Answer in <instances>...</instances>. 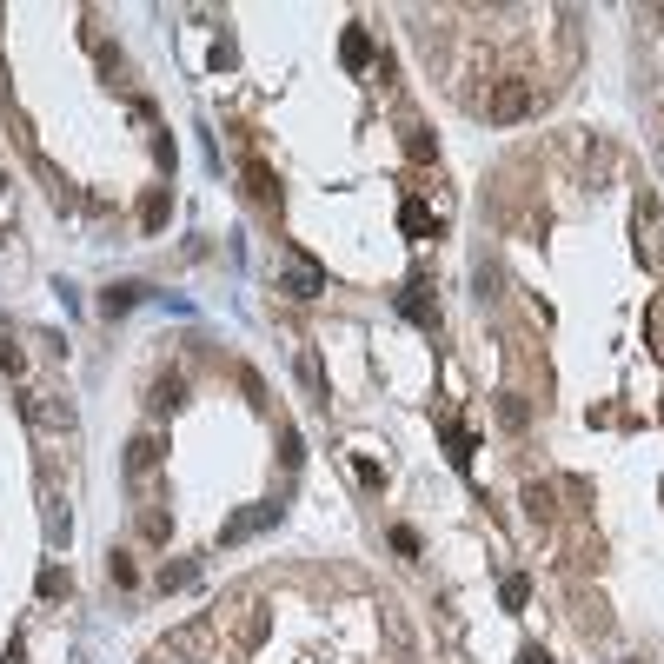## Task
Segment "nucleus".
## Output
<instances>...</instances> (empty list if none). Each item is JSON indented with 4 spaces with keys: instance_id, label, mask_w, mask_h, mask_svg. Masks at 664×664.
Listing matches in <instances>:
<instances>
[{
    "instance_id": "1",
    "label": "nucleus",
    "mask_w": 664,
    "mask_h": 664,
    "mask_svg": "<svg viewBox=\"0 0 664 664\" xmlns=\"http://www.w3.org/2000/svg\"><path fill=\"white\" fill-rule=\"evenodd\" d=\"M525 113H538V87L532 80H498L492 87V100H485V120H492V127H512V120H525Z\"/></svg>"
},
{
    "instance_id": "2",
    "label": "nucleus",
    "mask_w": 664,
    "mask_h": 664,
    "mask_svg": "<svg viewBox=\"0 0 664 664\" xmlns=\"http://www.w3.org/2000/svg\"><path fill=\"white\" fill-rule=\"evenodd\" d=\"M273 525H279V505H240V512L220 525V545H246V538L273 532Z\"/></svg>"
},
{
    "instance_id": "3",
    "label": "nucleus",
    "mask_w": 664,
    "mask_h": 664,
    "mask_svg": "<svg viewBox=\"0 0 664 664\" xmlns=\"http://www.w3.org/2000/svg\"><path fill=\"white\" fill-rule=\"evenodd\" d=\"M279 293H286V299H319V293H326V273H319L313 259H293V266L279 273Z\"/></svg>"
},
{
    "instance_id": "4",
    "label": "nucleus",
    "mask_w": 664,
    "mask_h": 664,
    "mask_svg": "<svg viewBox=\"0 0 664 664\" xmlns=\"http://www.w3.org/2000/svg\"><path fill=\"white\" fill-rule=\"evenodd\" d=\"M27 412H34V425H47V432H74V406H67L60 392H34Z\"/></svg>"
},
{
    "instance_id": "5",
    "label": "nucleus",
    "mask_w": 664,
    "mask_h": 664,
    "mask_svg": "<svg viewBox=\"0 0 664 664\" xmlns=\"http://www.w3.org/2000/svg\"><path fill=\"white\" fill-rule=\"evenodd\" d=\"M518 505H525V518H532V525H552V512H558V492H552L545 479H532L525 492H518Z\"/></svg>"
},
{
    "instance_id": "6",
    "label": "nucleus",
    "mask_w": 664,
    "mask_h": 664,
    "mask_svg": "<svg viewBox=\"0 0 664 664\" xmlns=\"http://www.w3.org/2000/svg\"><path fill=\"white\" fill-rule=\"evenodd\" d=\"M399 313H406L412 326L439 332V306H432V299H425V286H406V293H399Z\"/></svg>"
},
{
    "instance_id": "7",
    "label": "nucleus",
    "mask_w": 664,
    "mask_h": 664,
    "mask_svg": "<svg viewBox=\"0 0 664 664\" xmlns=\"http://www.w3.org/2000/svg\"><path fill=\"white\" fill-rule=\"evenodd\" d=\"M246 193H253L259 206L279 200V180H273V166H266V160H246Z\"/></svg>"
},
{
    "instance_id": "8",
    "label": "nucleus",
    "mask_w": 664,
    "mask_h": 664,
    "mask_svg": "<svg viewBox=\"0 0 664 664\" xmlns=\"http://www.w3.org/2000/svg\"><path fill=\"white\" fill-rule=\"evenodd\" d=\"M498 425H505V432H525V425H532V406H525L518 392H498Z\"/></svg>"
},
{
    "instance_id": "9",
    "label": "nucleus",
    "mask_w": 664,
    "mask_h": 664,
    "mask_svg": "<svg viewBox=\"0 0 664 664\" xmlns=\"http://www.w3.org/2000/svg\"><path fill=\"white\" fill-rule=\"evenodd\" d=\"M180 399H186V379H180V372H166V379H153V399H147V406H153V412H173Z\"/></svg>"
},
{
    "instance_id": "10",
    "label": "nucleus",
    "mask_w": 664,
    "mask_h": 664,
    "mask_svg": "<svg viewBox=\"0 0 664 664\" xmlns=\"http://www.w3.org/2000/svg\"><path fill=\"white\" fill-rule=\"evenodd\" d=\"M399 226H406L412 240H432V233H439V220H432V213H425L419 200H406V206H399Z\"/></svg>"
},
{
    "instance_id": "11",
    "label": "nucleus",
    "mask_w": 664,
    "mask_h": 664,
    "mask_svg": "<svg viewBox=\"0 0 664 664\" xmlns=\"http://www.w3.org/2000/svg\"><path fill=\"white\" fill-rule=\"evenodd\" d=\"M153 465H160V439H133L127 445V472H133V479H147Z\"/></svg>"
},
{
    "instance_id": "12",
    "label": "nucleus",
    "mask_w": 664,
    "mask_h": 664,
    "mask_svg": "<svg viewBox=\"0 0 664 664\" xmlns=\"http://www.w3.org/2000/svg\"><path fill=\"white\" fill-rule=\"evenodd\" d=\"M299 379H306V392H313L319 406H332V399H326V372H319V352H313V346L299 352Z\"/></svg>"
},
{
    "instance_id": "13",
    "label": "nucleus",
    "mask_w": 664,
    "mask_h": 664,
    "mask_svg": "<svg viewBox=\"0 0 664 664\" xmlns=\"http://www.w3.org/2000/svg\"><path fill=\"white\" fill-rule=\"evenodd\" d=\"M406 153H412L419 166H432V160H439V140H432V127H406Z\"/></svg>"
},
{
    "instance_id": "14",
    "label": "nucleus",
    "mask_w": 664,
    "mask_h": 664,
    "mask_svg": "<svg viewBox=\"0 0 664 664\" xmlns=\"http://www.w3.org/2000/svg\"><path fill=\"white\" fill-rule=\"evenodd\" d=\"M140 299H147V286H133V279H127V286H113V293L100 299V306H107V313L120 319V313H133V306H140Z\"/></svg>"
},
{
    "instance_id": "15",
    "label": "nucleus",
    "mask_w": 664,
    "mask_h": 664,
    "mask_svg": "<svg viewBox=\"0 0 664 664\" xmlns=\"http://www.w3.org/2000/svg\"><path fill=\"white\" fill-rule=\"evenodd\" d=\"M339 54H346V67H366V60H372V40H366V27H346Z\"/></svg>"
},
{
    "instance_id": "16",
    "label": "nucleus",
    "mask_w": 664,
    "mask_h": 664,
    "mask_svg": "<svg viewBox=\"0 0 664 664\" xmlns=\"http://www.w3.org/2000/svg\"><path fill=\"white\" fill-rule=\"evenodd\" d=\"M193 578H200V565H193V558H166L160 585H166V591H186V585H193Z\"/></svg>"
},
{
    "instance_id": "17",
    "label": "nucleus",
    "mask_w": 664,
    "mask_h": 664,
    "mask_svg": "<svg viewBox=\"0 0 664 664\" xmlns=\"http://www.w3.org/2000/svg\"><path fill=\"white\" fill-rule=\"evenodd\" d=\"M166 206H173V200H166V186H153L147 200H140V220H147V226H166Z\"/></svg>"
},
{
    "instance_id": "18",
    "label": "nucleus",
    "mask_w": 664,
    "mask_h": 664,
    "mask_svg": "<svg viewBox=\"0 0 664 664\" xmlns=\"http://www.w3.org/2000/svg\"><path fill=\"white\" fill-rule=\"evenodd\" d=\"M498 598H505V611H518V605H525V598H532V578H505V585H498Z\"/></svg>"
},
{
    "instance_id": "19",
    "label": "nucleus",
    "mask_w": 664,
    "mask_h": 664,
    "mask_svg": "<svg viewBox=\"0 0 664 664\" xmlns=\"http://www.w3.org/2000/svg\"><path fill=\"white\" fill-rule=\"evenodd\" d=\"M452 465H459V472L472 465V432H465V425H452Z\"/></svg>"
},
{
    "instance_id": "20",
    "label": "nucleus",
    "mask_w": 664,
    "mask_h": 664,
    "mask_svg": "<svg viewBox=\"0 0 664 664\" xmlns=\"http://www.w3.org/2000/svg\"><path fill=\"white\" fill-rule=\"evenodd\" d=\"M0 366H7V372H14V379H20V372H27V352H20L14 339H0Z\"/></svg>"
},
{
    "instance_id": "21",
    "label": "nucleus",
    "mask_w": 664,
    "mask_h": 664,
    "mask_svg": "<svg viewBox=\"0 0 664 664\" xmlns=\"http://www.w3.org/2000/svg\"><path fill=\"white\" fill-rule=\"evenodd\" d=\"M240 386H246V399H253V406H266V379H259L253 366H240Z\"/></svg>"
},
{
    "instance_id": "22",
    "label": "nucleus",
    "mask_w": 664,
    "mask_h": 664,
    "mask_svg": "<svg viewBox=\"0 0 664 664\" xmlns=\"http://www.w3.org/2000/svg\"><path fill=\"white\" fill-rule=\"evenodd\" d=\"M107 578H113V585H133V558L113 552V558H107Z\"/></svg>"
},
{
    "instance_id": "23",
    "label": "nucleus",
    "mask_w": 664,
    "mask_h": 664,
    "mask_svg": "<svg viewBox=\"0 0 664 664\" xmlns=\"http://www.w3.org/2000/svg\"><path fill=\"white\" fill-rule=\"evenodd\" d=\"M60 591H67V572H54V565H47V572H40V598H60Z\"/></svg>"
},
{
    "instance_id": "24",
    "label": "nucleus",
    "mask_w": 664,
    "mask_h": 664,
    "mask_svg": "<svg viewBox=\"0 0 664 664\" xmlns=\"http://www.w3.org/2000/svg\"><path fill=\"white\" fill-rule=\"evenodd\" d=\"M392 545H399L406 558H419V532H412V525H399V532H392Z\"/></svg>"
},
{
    "instance_id": "25",
    "label": "nucleus",
    "mask_w": 664,
    "mask_h": 664,
    "mask_svg": "<svg viewBox=\"0 0 664 664\" xmlns=\"http://www.w3.org/2000/svg\"><path fill=\"white\" fill-rule=\"evenodd\" d=\"M518 664H552V658H545V651H538V645H525V658H518Z\"/></svg>"
},
{
    "instance_id": "26",
    "label": "nucleus",
    "mask_w": 664,
    "mask_h": 664,
    "mask_svg": "<svg viewBox=\"0 0 664 664\" xmlns=\"http://www.w3.org/2000/svg\"><path fill=\"white\" fill-rule=\"evenodd\" d=\"M0 193H7V173H0Z\"/></svg>"
}]
</instances>
